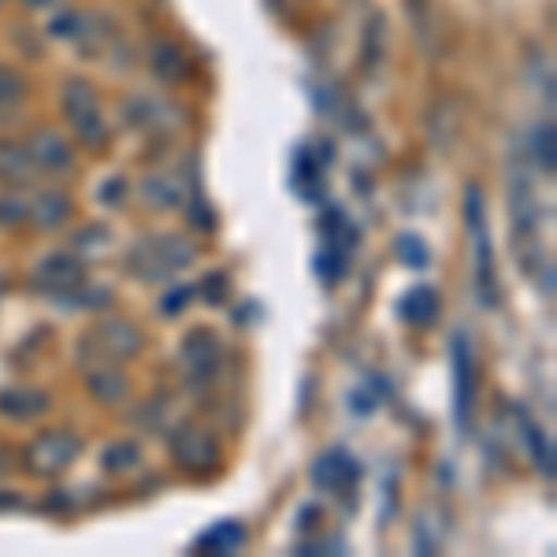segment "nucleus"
I'll list each match as a JSON object with an SVG mask.
<instances>
[{
    "instance_id": "nucleus-5",
    "label": "nucleus",
    "mask_w": 557,
    "mask_h": 557,
    "mask_svg": "<svg viewBox=\"0 0 557 557\" xmlns=\"http://www.w3.org/2000/svg\"><path fill=\"white\" fill-rule=\"evenodd\" d=\"M83 450H86V443L75 431H67V428L45 431V435H38L23 450V469L30 475H38V480H60V475L83 457Z\"/></svg>"
},
{
    "instance_id": "nucleus-7",
    "label": "nucleus",
    "mask_w": 557,
    "mask_h": 557,
    "mask_svg": "<svg viewBox=\"0 0 557 557\" xmlns=\"http://www.w3.org/2000/svg\"><path fill=\"white\" fill-rule=\"evenodd\" d=\"M178 364L194 391H209L223 372V338L212 327H194L178 346Z\"/></svg>"
},
{
    "instance_id": "nucleus-17",
    "label": "nucleus",
    "mask_w": 557,
    "mask_h": 557,
    "mask_svg": "<svg viewBox=\"0 0 557 557\" xmlns=\"http://www.w3.org/2000/svg\"><path fill=\"white\" fill-rule=\"evenodd\" d=\"M249 543V532L242 520H215L194 539V554H238Z\"/></svg>"
},
{
    "instance_id": "nucleus-23",
    "label": "nucleus",
    "mask_w": 557,
    "mask_h": 557,
    "mask_svg": "<svg viewBox=\"0 0 557 557\" xmlns=\"http://www.w3.org/2000/svg\"><path fill=\"white\" fill-rule=\"evenodd\" d=\"M349 268V249L338 246V242H323L317 249V275L323 283H338Z\"/></svg>"
},
{
    "instance_id": "nucleus-31",
    "label": "nucleus",
    "mask_w": 557,
    "mask_h": 557,
    "mask_svg": "<svg viewBox=\"0 0 557 557\" xmlns=\"http://www.w3.org/2000/svg\"><path fill=\"white\" fill-rule=\"evenodd\" d=\"M26 8H57V4H64V0H23Z\"/></svg>"
},
{
    "instance_id": "nucleus-3",
    "label": "nucleus",
    "mask_w": 557,
    "mask_h": 557,
    "mask_svg": "<svg viewBox=\"0 0 557 557\" xmlns=\"http://www.w3.org/2000/svg\"><path fill=\"white\" fill-rule=\"evenodd\" d=\"M465 220H469V238H472V264H475V298L487 309H498L502 290H498V268H494V246H491V227H487V205H483L480 186H469L465 197Z\"/></svg>"
},
{
    "instance_id": "nucleus-15",
    "label": "nucleus",
    "mask_w": 557,
    "mask_h": 557,
    "mask_svg": "<svg viewBox=\"0 0 557 557\" xmlns=\"http://www.w3.org/2000/svg\"><path fill=\"white\" fill-rule=\"evenodd\" d=\"M398 317L401 323H409V327H435V320L443 317V298H438V290L428 283L409 286L398 298Z\"/></svg>"
},
{
    "instance_id": "nucleus-4",
    "label": "nucleus",
    "mask_w": 557,
    "mask_h": 557,
    "mask_svg": "<svg viewBox=\"0 0 557 557\" xmlns=\"http://www.w3.org/2000/svg\"><path fill=\"white\" fill-rule=\"evenodd\" d=\"M64 120L86 149H94V152L108 149V138H112V134L104 127L101 97H97V89L89 86L86 78H71L64 86Z\"/></svg>"
},
{
    "instance_id": "nucleus-21",
    "label": "nucleus",
    "mask_w": 557,
    "mask_h": 557,
    "mask_svg": "<svg viewBox=\"0 0 557 557\" xmlns=\"http://www.w3.org/2000/svg\"><path fill=\"white\" fill-rule=\"evenodd\" d=\"M26 97H30V83H26L23 71L0 64V120H12V115H20Z\"/></svg>"
},
{
    "instance_id": "nucleus-25",
    "label": "nucleus",
    "mask_w": 557,
    "mask_h": 557,
    "mask_svg": "<svg viewBox=\"0 0 557 557\" xmlns=\"http://www.w3.org/2000/svg\"><path fill=\"white\" fill-rule=\"evenodd\" d=\"M138 465H141V446L134 443V438H123V443L104 450V472H127V469H138Z\"/></svg>"
},
{
    "instance_id": "nucleus-16",
    "label": "nucleus",
    "mask_w": 557,
    "mask_h": 557,
    "mask_svg": "<svg viewBox=\"0 0 557 557\" xmlns=\"http://www.w3.org/2000/svg\"><path fill=\"white\" fill-rule=\"evenodd\" d=\"M141 197H146L149 209L172 212V209L190 205V186H186V178L178 172H157L141 183Z\"/></svg>"
},
{
    "instance_id": "nucleus-29",
    "label": "nucleus",
    "mask_w": 557,
    "mask_h": 557,
    "mask_svg": "<svg viewBox=\"0 0 557 557\" xmlns=\"http://www.w3.org/2000/svg\"><path fill=\"white\" fill-rule=\"evenodd\" d=\"M205 301H215V305H220V301H227V275H223V272H212V275H205Z\"/></svg>"
},
{
    "instance_id": "nucleus-2",
    "label": "nucleus",
    "mask_w": 557,
    "mask_h": 557,
    "mask_svg": "<svg viewBox=\"0 0 557 557\" xmlns=\"http://www.w3.org/2000/svg\"><path fill=\"white\" fill-rule=\"evenodd\" d=\"M141 349H146V331H141L138 323L123 320V317H108V320H97L94 327L78 338V361L86 368L123 364V361H134Z\"/></svg>"
},
{
    "instance_id": "nucleus-18",
    "label": "nucleus",
    "mask_w": 557,
    "mask_h": 557,
    "mask_svg": "<svg viewBox=\"0 0 557 557\" xmlns=\"http://www.w3.org/2000/svg\"><path fill=\"white\" fill-rule=\"evenodd\" d=\"M149 64H152V75H157L160 83H168V86L186 83V78H190V64H186V52L178 49L175 41H152Z\"/></svg>"
},
{
    "instance_id": "nucleus-22",
    "label": "nucleus",
    "mask_w": 557,
    "mask_h": 557,
    "mask_svg": "<svg viewBox=\"0 0 557 557\" xmlns=\"http://www.w3.org/2000/svg\"><path fill=\"white\" fill-rule=\"evenodd\" d=\"M517 424H520V435H524L528 450H532L535 469L543 475H554V446H550V438L543 435V428H539L524 409H517Z\"/></svg>"
},
{
    "instance_id": "nucleus-19",
    "label": "nucleus",
    "mask_w": 557,
    "mask_h": 557,
    "mask_svg": "<svg viewBox=\"0 0 557 557\" xmlns=\"http://www.w3.org/2000/svg\"><path fill=\"white\" fill-rule=\"evenodd\" d=\"M38 172H34L30 157L20 141L0 138V186H34Z\"/></svg>"
},
{
    "instance_id": "nucleus-14",
    "label": "nucleus",
    "mask_w": 557,
    "mask_h": 557,
    "mask_svg": "<svg viewBox=\"0 0 557 557\" xmlns=\"http://www.w3.org/2000/svg\"><path fill=\"white\" fill-rule=\"evenodd\" d=\"M52 409V398L38 386H8L0 391V417L15 420V424H30Z\"/></svg>"
},
{
    "instance_id": "nucleus-32",
    "label": "nucleus",
    "mask_w": 557,
    "mask_h": 557,
    "mask_svg": "<svg viewBox=\"0 0 557 557\" xmlns=\"http://www.w3.org/2000/svg\"><path fill=\"white\" fill-rule=\"evenodd\" d=\"M4 461H8V454H4V446H0V469H4Z\"/></svg>"
},
{
    "instance_id": "nucleus-1",
    "label": "nucleus",
    "mask_w": 557,
    "mask_h": 557,
    "mask_svg": "<svg viewBox=\"0 0 557 557\" xmlns=\"http://www.w3.org/2000/svg\"><path fill=\"white\" fill-rule=\"evenodd\" d=\"M197 260V246L183 235H146L127 249L123 268L141 283H168Z\"/></svg>"
},
{
    "instance_id": "nucleus-10",
    "label": "nucleus",
    "mask_w": 557,
    "mask_h": 557,
    "mask_svg": "<svg viewBox=\"0 0 557 557\" xmlns=\"http://www.w3.org/2000/svg\"><path fill=\"white\" fill-rule=\"evenodd\" d=\"M509 215H513V238L520 249V264L532 268V257H539V223H543V212H539V197L524 175L513 178V190H509Z\"/></svg>"
},
{
    "instance_id": "nucleus-24",
    "label": "nucleus",
    "mask_w": 557,
    "mask_h": 557,
    "mask_svg": "<svg viewBox=\"0 0 557 557\" xmlns=\"http://www.w3.org/2000/svg\"><path fill=\"white\" fill-rule=\"evenodd\" d=\"M26 186H4L0 190V227H23L26 223Z\"/></svg>"
},
{
    "instance_id": "nucleus-27",
    "label": "nucleus",
    "mask_w": 557,
    "mask_h": 557,
    "mask_svg": "<svg viewBox=\"0 0 557 557\" xmlns=\"http://www.w3.org/2000/svg\"><path fill=\"white\" fill-rule=\"evenodd\" d=\"M398 253H401V260H406L409 268H424L428 264V246L420 238H412V235L398 238Z\"/></svg>"
},
{
    "instance_id": "nucleus-13",
    "label": "nucleus",
    "mask_w": 557,
    "mask_h": 557,
    "mask_svg": "<svg viewBox=\"0 0 557 557\" xmlns=\"http://www.w3.org/2000/svg\"><path fill=\"white\" fill-rule=\"evenodd\" d=\"M75 205L64 190L57 186H45V190H30L26 194V223L38 231H60L71 220Z\"/></svg>"
},
{
    "instance_id": "nucleus-28",
    "label": "nucleus",
    "mask_w": 557,
    "mask_h": 557,
    "mask_svg": "<svg viewBox=\"0 0 557 557\" xmlns=\"http://www.w3.org/2000/svg\"><path fill=\"white\" fill-rule=\"evenodd\" d=\"M194 286H175L172 294H164V298H160V309H164V317H178V309H183V305H190V298H194Z\"/></svg>"
},
{
    "instance_id": "nucleus-20",
    "label": "nucleus",
    "mask_w": 557,
    "mask_h": 557,
    "mask_svg": "<svg viewBox=\"0 0 557 557\" xmlns=\"http://www.w3.org/2000/svg\"><path fill=\"white\" fill-rule=\"evenodd\" d=\"M86 383H89V394L104 401V406H120L127 398V375L120 372V364H94L86 368Z\"/></svg>"
},
{
    "instance_id": "nucleus-9",
    "label": "nucleus",
    "mask_w": 557,
    "mask_h": 557,
    "mask_svg": "<svg viewBox=\"0 0 557 557\" xmlns=\"http://www.w3.org/2000/svg\"><path fill=\"white\" fill-rule=\"evenodd\" d=\"M30 283L38 294H49V298H57V301H75L78 290L86 286V260L78 253H71V249L49 253L38 260Z\"/></svg>"
},
{
    "instance_id": "nucleus-30",
    "label": "nucleus",
    "mask_w": 557,
    "mask_h": 557,
    "mask_svg": "<svg viewBox=\"0 0 557 557\" xmlns=\"http://www.w3.org/2000/svg\"><path fill=\"white\" fill-rule=\"evenodd\" d=\"M20 506H23L20 491H0V509H20Z\"/></svg>"
},
{
    "instance_id": "nucleus-6",
    "label": "nucleus",
    "mask_w": 557,
    "mask_h": 557,
    "mask_svg": "<svg viewBox=\"0 0 557 557\" xmlns=\"http://www.w3.org/2000/svg\"><path fill=\"white\" fill-rule=\"evenodd\" d=\"M450 368H454V420L469 435L475 420V401H480V357L465 331H457L450 343Z\"/></svg>"
},
{
    "instance_id": "nucleus-12",
    "label": "nucleus",
    "mask_w": 557,
    "mask_h": 557,
    "mask_svg": "<svg viewBox=\"0 0 557 557\" xmlns=\"http://www.w3.org/2000/svg\"><path fill=\"white\" fill-rule=\"evenodd\" d=\"M357 480H361V465L346 450H323L312 461V483L327 494H349L357 487Z\"/></svg>"
},
{
    "instance_id": "nucleus-11",
    "label": "nucleus",
    "mask_w": 557,
    "mask_h": 557,
    "mask_svg": "<svg viewBox=\"0 0 557 557\" xmlns=\"http://www.w3.org/2000/svg\"><path fill=\"white\" fill-rule=\"evenodd\" d=\"M26 157H30L38 178H64L75 172V146L57 131H34L30 138L23 141Z\"/></svg>"
},
{
    "instance_id": "nucleus-8",
    "label": "nucleus",
    "mask_w": 557,
    "mask_h": 557,
    "mask_svg": "<svg viewBox=\"0 0 557 557\" xmlns=\"http://www.w3.org/2000/svg\"><path fill=\"white\" fill-rule=\"evenodd\" d=\"M168 450H172V461L183 472L190 475H212L220 469V443H215V431L205 424H178L172 435H168Z\"/></svg>"
},
{
    "instance_id": "nucleus-26",
    "label": "nucleus",
    "mask_w": 557,
    "mask_h": 557,
    "mask_svg": "<svg viewBox=\"0 0 557 557\" xmlns=\"http://www.w3.org/2000/svg\"><path fill=\"white\" fill-rule=\"evenodd\" d=\"M535 160H539V168H543L546 175L554 172V127H550V123L535 131Z\"/></svg>"
}]
</instances>
